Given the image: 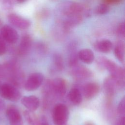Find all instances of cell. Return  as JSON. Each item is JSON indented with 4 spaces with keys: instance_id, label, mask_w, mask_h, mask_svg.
<instances>
[{
    "instance_id": "28",
    "label": "cell",
    "mask_w": 125,
    "mask_h": 125,
    "mask_svg": "<svg viewBox=\"0 0 125 125\" xmlns=\"http://www.w3.org/2000/svg\"><path fill=\"white\" fill-rule=\"evenodd\" d=\"M122 0H104L103 2H104L108 5L113 4H117L120 2Z\"/></svg>"
},
{
    "instance_id": "15",
    "label": "cell",
    "mask_w": 125,
    "mask_h": 125,
    "mask_svg": "<svg viewBox=\"0 0 125 125\" xmlns=\"http://www.w3.org/2000/svg\"><path fill=\"white\" fill-rule=\"evenodd\" d=\"M8 80L11 84L17 88L23 86L25 81L24 74L20 68L13 71L8 78Z\"/></svg>"
},
{
    "instance_id": "24",
    "label": "cell",
    "mask_w": 125,
    "mask_h": 125,
    "mask_svg": "<svg viewBox=\"0 0 125 125\" xmlns=\"http://www.w3.org/2000/svg\"><path fill=\"white\" fill-rule=\"evenodd\" d=\"M117 111L120 116H125V97L121 99L118 107Z\"/></svg>"
},
{
    "instance_id": "12",
    "label": "cell",
    "mask_w": 125,
    "mask_h": 125,
    "mask_svg": "<svg viewBox=\"0 0 125 125\" xmlns=\"http://www.w3.org/2000/svg\"><path fill=\"white\" fill-rule=\"evenodd\" d=\"M100 90V85L96 82H89L83 87V91L84 98L90 100L96 97Z\"/></svg>"
},
{
    "instance_id": "11",
    "label": "cell",
    "mask_w": 125,
    "mask_h": 125,
    "mask_svg": "<svg viewBox=\"0 0 125 125\" xmlns=\"http://www.w3.org/2000/svg\"><path fill=\"white\" fill-rule=\"evenodd\" d=\"M71 70L72 76L77 80H84L91 78L93 76L92 72L87 67L80 65H77Z\"/></svg>"
},
{
    "instance_id": "5",
    "label": "cell",
    "mask_w": 125,
    "mask_h": 125,
    "mask_svg": "<svg viewBox=\"0 0 125 125\" xmlns=\"http://www.w3.org/2000/svg\"><path fill=\"white\" fill-rule=\"evenodd\" d=\"M125 80L117 79L111 76L105 78L103 83L104 92L109 96H113L119 90L124 87Z\"/></svg>"
},
{
    "instance_id": "1",
    "label": "cell",
    "mask_w": 125,
    "mask_h": 125,
    "mask_svg": "<svg viewBox=\"0 0 125 125\" xmlns=\"http://www.w3.org/2000/svg\"><path fill=\"white\" fill-rule=\"evenodd\" d=\"M58 10L63 18L76 15L83 16L88 14V11L83 5L73 1L62 2L59 6Z\"/></svg>"
},
{
    "instance_id": "6",
    "label": "cell",
    "mask_w": 125,
    "mask_h": 125,
    "mask_svg": "<svg viewBox=\"0 0 125 125\" xmlns=\"http://www.w3.org/2000/svg\"><path fill=\"white\" fill-rule=\"evenodd\" d=\"M44 81V75L40 72H34L31 74L25 80L24 89L28 91H34L40 87Z\"/></svg>"
},
{
    "instance_id": "4",
    "label": "cell",
    "mask_w": 125,
    "mask_h": 125,
    "mask_svg": "<svg viewBox=\"0 0 125 125\" xmlns=\"http://www.w3.org/2000/svg\"><path fill=\"white\" fill-rule=\"evenodd\" d=\"M0 96L11 102H17L21 97V94L18 88L10 83H2L0 88Z\"/></svg>"
},
{
    "instance_id": "14",
    "label": "cell",
    "mask_w": 125,
    "mask_h": 125,
    "mask_svg": "<svg viewBox=\"0 0 125 125\" xmlns=\"http://www.w3.org/2000/svg\"><path fill=\"white\" fill-rule=\"evenodd\" d=\"M32 44V39L28 34L23 35L18 47V53L21 56L26 55L30 50Z\"/></svg>"
},
{
    "instance_id": "22",
    "label": "cell",
    "mask_w": 125,
    "mask_h": 125,
    "mask_svg": "<svg viewBox=\"0 0 125 125\" xmlns=\"http://www.w3.org/2000/svg\"><path fill=\"white\" fill-rule=\"evenodd\" d=\"M71 53L70 54L68 59V64L70 67H73L78 64L79 58L78 56V52L75 49V47L71 50Z\"/></svg>"
},
{
    "instance_id": "27",
    "label": "cell",
    "mask_w": 125,
    "mask_h": 125,
    "mask_svg": "<svg viewBox=\"0 0 125 125\" xmlns=\"http://www.w3.org/2000/svg\"><path fill=\"white\" fill-rule=\"evenodd\" d=\"M38 125H50L47 119L44 116L39 117V121Z\"/></svg>"
},
{
    "instance_id": "13",
    "label": "cell",
    "mask_w": 125,
    "mask_h": 125,
    "mask_svg": "<svg viewBox=\"0 0 125 125\" xmlns=\"http://www.w3.org/2000/svg\"><path fill=\"white\" fill-rule=\"evenodd\" d=\"M21 103L27 110L35 111L39 107L40 101L39 98L35 95L25 96L21 98Z\"/></svg>"
},
{
    "instance_id": "3",
    "label": "cell",
    "mask_w": 125,
    "mask_h": 125,
    "mask_svg": "<svg viewBox=\"0 0 125 125\" xmlns=\"http://www.w3.org/2000/svg\"><path fill=\"white\" fill-rule=\"evenodd\" d=\"M69 117L67 106L62 103L56 104L52 110V120L55 125H66Z\"/></svg>"
},
{
    "instance_id": "29",
    "label": "cell",
    "mask_w": 125,
    "mask_h": 125,
    "mask_svg": "<svg viewBox=\"0 0 125 125\" xmlns=\"http://www.w3.org/2000/svg\"><path fill=\"white\" fill-rule=\"evenodd\" d=\"M5 107V103L0 98V111L3 110Z\"/></svg>"
},
{
    "instance_id": "8",
    "label": "cell",
    "mask_w": 125,
    "mask_h": 125,
    "mask_svg": "<svg viewBox=\"0 0 125 125\" xmlns=\"http://www.w3.org/2000/svg\"><path fill=\"white\" fill-rule=\"evenodd\" d=\"M0 36L5 42L10 44L16 43L19 39L17 31L9 25H4L0 29Z\"/></svg>"
},
{
    "instance_id": "21",
    "label": "cell",
    "mask_w": 125,
    "mask_h": 125,
    "mask_svg": "<svg viewBox=\"0 0 125 125\" xmlns=\"http://www.w3.org/2000/svg\"><path fill=\"white\" fill-rule=\"evenodd\" d=\"M34 112L26 109L23 112L24 117L29 125H38V124L39 117Z\"/></svg>"
},
{
    "instance_id": "31",
    "label": "cell",
    "mask_w": 125,
    "mask_h": 125,
    "mask_svg": "<svg viewBox=\"0 0 125 125\" xmlns=\"http://www.w3.org/2000/svg\"><path fill=\"white\" fill-rule=\"evenodd\" d=\"M16 0L19 3H23L25 1H26L27 0Z\"/></svg>"
},
{
    "instance_id": "19",
    "label": "cell",
    "mask_w": 125,
    "mask_h": 125,
    "mask_svg": "<svg viewBox=\"0 0 125 125\" xmlns=\"http://www.w3.org/2000/svg\"><path fill=\"white\" fill-rule=\"evenodd\" d=\"M125 43L122 41L118 42L114 48V54L118 60L124 63L125 61Z\"/></svg>"
},
{
    "instance_id": "23",
    "label": "cell",
    "mask_w": 125,
    "mask_h": 125,
    "mask_svg": "<svg viewBox=\"0 0 125 125\" xmlns=\"http://www.w3.org/2000/svg\"><path fill=\"white\" fill-rule=\"evenodd\" d=\"M109 11V6L108 4L103 2L98 5L95 9V13L98 15H104L108 13Z\"/></svg>"
},
{
    "instance_id": "7",
    "label": "cell",
    "mask_w": 125,
    "mask_h": 125,
    "mask_svg": "<svg viewBox=\"0 0 125 125\" xmlns=\"http://www.w3.org/2000/svg\"><path fill=\"white\" fill-rule=\"evenodd\" d=\"M51 87L55 98H62L66 94L67 83L62 78H55L51 80Z\"/></svg>"
},
{
    "instance_id": "33",
    "label": "cell",
    "mask_w": 125,
    "mask_h": 125,
    "mask_svg": "<svg viewBox=\"0 0 125 125\" xmlns=\"http://www.w3.org/2000/svg\"><path fill=\"white\" fill-rule=\"evenodd\" d=\"M0 23H1V21H0Z\"/></svg>"
},
{
    "instance_id": "10",
    "label": "cell",
    "mask_w": 125,
    "mask_h": 125,
    "mask_svg": "<svg viewBox=\"0 0 125 125\" xmlns=\"http://www.w3.org/2000/svg\"><path fill=\"white\" fill-rule=\"evenodd\" d=\"M8 20L12 25L20 29H26L31 24L30 20L15 13L9 14Z\"/></svg>"
},
{
    "instance_id": "18",
    "label": "cell",
    "mask_w": 125,
    "mask_h": 125,
    "mask_svg": "<svg viewBox=\"0 0 125 125\" xmlns=\"http://www.w3.org/2000/svg\"><path fill=\"white\" fill-rule=\"evenodd\" d=\"M113 48L112 42L107 39H103L98 42L95 44V48L100 52L108 53Z\"/></svg>"
},
{
    "instance_id": "30",
    "label": "cell",
    "mask_w": 125,
    "mask_h": 125,
    "mask_svg": "<svg viewBox=\"0 0 125 125\" xmlns=\"http://www.w3.org/2000/svg\"><path fill=\"white\" fill-rule=\"evenodd\" d=\"M83 125H96L94 123L91 121H87L84 123Z\"/></svg>"
},
{
    "instance_id": "32",
    "label": "cell",
    "mask_w": 125,
    "mask_h": 125,
    "mask_svg": "<svg viewBox=\"0 0 125 125\" xmlns=\"http://www.w3.org/2000/svg\"><path fill=\"white\" fill-rule=\"evenodd\" d=\"M1 84H2V83H1V81H0V86H1Z\"/></svg>"
},
{
    "instance_id": "9",
    "label": "cell",
    "mask_w": 125,
    "mask_h": 125,
    "mask_svg": "<svg viewBox=\"0 0 125 125\" xmlns=\"http://www.w3.org/2000/svg\"><path fill=\"white\" fill-rule=\"evenodd\" d=\"M5 115L10 125H23L21 115L16 106H8L6 108Z\"/></svg>"
},
{
    "instance_id": "25",
    "label": "cell",
    "mask_w": 125,
    "mask_h": 125,
    "mask_svg": "<svg viewBox=\"0 0 125 125\" xmlns=\"http://www.w3.org/2000/svg\"><path fill=\"white\" fill-rule=\"evenodd\" d=\"M112 125H125V116H120L115 120Z\"/></svg>"
},
{
    "instance_id": "16",
    "label": "cell",
    "mask_w": 125,
    "mask_h": 125,
    "mask_svg": "<svg viewBox=\"0 0 125 125\" xmlns=\"http://www.w3.org/2000/svg\"><path fill=\"white\" fill-rule=\"evenodd\" d=\"M79 59L86 64H90L95 59V55L93 52L90 49L84 48L78 52Z\"/></svg>"
},
{
    "instance_id": "2",
    "label": "cell",
    "mask_w": 125,
    "mask_h": 125,
    "mask_svg": "<svg viewBox=\"0 0 125 125\" xmlns=\"http://www.w3.org/2000/svg\"><path fill=\"white\" fill-rule=\"evenodd\" d=\"M98 64L102 68L106 69L110 74V76L121 80H125V70L121 66L114 62L106 58L102 57L98 60Z\"/></svg>"
},
{
    "instance_id": "17",
    "label": "cell",
    "mask_w": 125,
    "mask_h": 125,
    "mask_svg": "<svg viewBox=\"0 0 125 125\" xmlns=\"http://www.w3.org/2000/svg\"><path fill=\"white\" fill-rule=\"evenodd\" d=\"M67 98L70 102L75 105L80 104L83 99L81 91L77 87H73L70 89L68 93Z\"/></svg>"
},
{
    "instance_id": "26",
    "label": "cell",
    "mask_w": 125,
    "mask_h": 125,
    "mask_svg": "<svg viewBox=\"0 0 125 125\" xmlns=\"http://www.w3.org/2000/svg\"><path fill=\"white\" fill-rule=\"evenodd\" d=\"M117 32L120 36L122 37L125 36V24L124 22L120 23L118 26Z\"/></svg>"
},
{
    "instance_id": "20",
    "label": "cell",
    "mask_w": 125,
    "mask_h": 125,
    "mask_svg": "<svg viewBox=\"0 0 125 125\" xmlns=\"http://www.w3.org/2000/svg\"><path fill=\"white\" fill-rule=\"evenodd\" d=\"M52 67L55 71H61L64 68L63 59L59 53H55L53 56Z\"/></svg>"
}]
</instances>
